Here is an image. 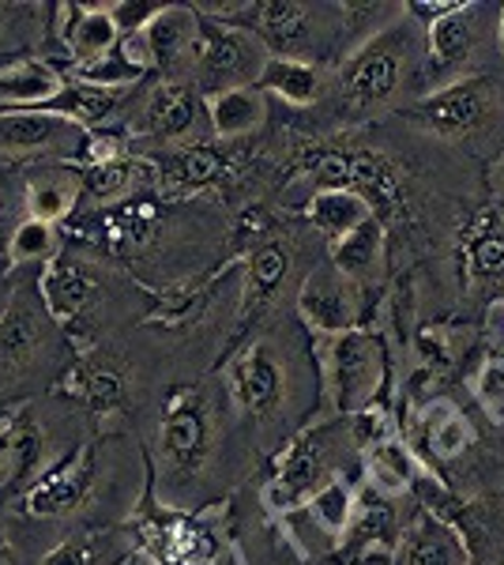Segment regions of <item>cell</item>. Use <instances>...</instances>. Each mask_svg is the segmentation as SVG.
Returning a JSON list of instances; mask_svg holds the SVG:
<instances>
[{
  "label": "cell",
  "mask_w": 504,
  "mask_h": 565,
  "mask_svg": "<svg viewBox=\"0 0 504 565\" xmlns=\"http://www.w3.org/2000/svg\"><path fill=\"white\" fill-rule=\"evenodd\" d=\"M87 148V132L50 109H0V154L12 159H76Z\"/></svg>",
  "instance_id": "30bf717a"
},
{
  "label": "cell",
  "mask_w": 504,
  "mask_h": 565,
  "mask_svg": "<svg viewBox=\"0 0 504 565\" xmlns=\"http://www.w3.org/2000/svg\"><path fill=\"white\" fill-rule=\"evenodd\" d=\"M384 264V223L377 215H369L362 226H354L346 238L332 242V268L339 276H346L354 287H365L369 279H377Z\"/></svg>",
  "instance_id": "f1b7e54d"
},
{
  "label": "cell",
  "mask_w": 504,
  "mask_h": 565,
  "mask_svg": "<svg viewBox=\"0 0 504 565\" xmlns=\"http://www.w3.org/2000/svg\"><path fill=\"white\" fill-rule=\"evenodd\" d=\"M61 72L42 57L0 65V109H45L61 95Z\"/></svg>",
  "instance_id": "cb8c5ba5"
},
{
  "label": "cell",
  "mask_w": 504,
  "mask_h": 565,
  "mask_svg": "<svg viewBox=\"0 0 504 565\" xmlns=\"http://www.w3.org/2000/svg\"><path fill=\"white\" fill-rule=\"evenodd\" d=\"M226 174V154L218 148H207V143H196V148H181L167 159V167H159V181L167 185V193L185 196V193H200L211 181H218Z\"/></svg>",
  "instance_id": "f546056e"
},
{
  "label": "cell",
  "mask_w": 504,
  "mask_h": 565,
  "mask_svg": "<svg viewBox=\"0 0 504 565\" xmlns=\"http://www.w3.org/2000/svg\"><path fill=\"white\" fill-rule=\"evenodd\" d=\"M223 381L237 412L260 426L275 423L282 407H287V359H279V351L268 340L242 343L226 359Z\"/></svg>",
  "instance_id": "52a82bcc"
},
{
  "label": "cell",
  "mask_w": 504,
  "mask_h": 565,
  "mask_svg": "<svg viewBox=\"0 0 504 565\" xmlns=\"http://www.w3.org/2000/svg\"><path fill=\"white\" fill-rule=\"evenodd\" d=\"M290 264H294V253L279 238H264L249 253V271H245V295H242V332L264 309L275 306L282 282L290 276Z\"/></svg>",
  "instance_id": "7402d4cb"
},
{
  "label": "cell",
  "mask_w": 504,
  "mask_h": 565,
  "mask_svg": "<svg viewBox=\"0 0 504 565\" xmlns=\"http://www.w3.org/2000/svg\"><path fill=\"white\" fill-rule=\"evenodd\" d=\"M460 260L474 287H497V282H504V215L497 207H482L467 223L460 238Z\"/></svg>",
  "instance_id": "44dd1931"
},
{
  "label": "cell",
  "mask_w": 504,
  "mask_h": 565,
  "mask_svg": "<svg viewBox=\"0 0 504 565\" xmlns=\"http://www.w3.org/2000/svg\"><path fill=\"white\" fill-rule=\"evenodd\" d=\"M474 445V430L467 423V415L448 399H433V404L421 407L418 423H415V445L410 449L418 452V460L433 463V460H455L463 457Z\"/></svg>",
  "instance_id": "ffe728a7"
},
{
  "label": "cell",
  "mask_w": 504,
  "mask_h": 565,
  "mask_svg": "<svg viewBox=\"0 0 504 565\" xmlns=\"http://www.w3.org/2000/svg\"><path fill=\"white\" fill-rule=\"evenodd\" d=\"M357 290L362 287H354L346 276H339L332 264L305 276L298 290V313L309 324V332H317V340L343 335L357 328V313H362V295Z\"/></svg>",
  "instance_id": "8fae6325"
},
{
  "label": "cell",
  "mask_w": 504,
  "mask_h": 565,
  "mask_svg": "<svg viewBox=\"0 0 504 565\" xmlns=\"http://www.w3.org/2000/svg\"><path fill=\"white\" fill-rule=\"evenodd\" d=\"M354 498H357V490L351 487V482L332 479L328 487H320L317 494L301 505V513L313 521V527L324 535L328 543L339 546L343 543L346 524H351V516H354Z\"/></svg>",
  "instance_id": "836d02e7"
},
{
  "label": "cell",
  "mask_w": 504,
  "mask_h": 565,
  "mask_svg": "<svg viewBox=\"0 0 504 565\" xmlns=\"http://www.w3.org/2000/svg\"><path fill=\"white\" fill-rule=\"evenodd\" d=\"M365 452V487H373L384 498L410 494L421 479H426V463L410 449L403 437H384V441L369 445Z\"/></svg>",
  "instance_id": "603a6c76"
},
{
  "label": "cell",
  "mask_w": 504,
  "mask_h": 565,
  "mask_svg": "<svg viewBox=\"0 0 504 565\" xmlns=\"http://www.w3.org/2000/svg\"><path fill=\"white\" fill-rule=\"evenodd\" d=\"M264 65H268V50H264V42L253 31L218 20L200 23V42L196 53H192L189 79L204 90V98L230 87H256Z\"/></svg>",
  "instance_id": "5b68a950"
},
{
  "label": "cell",
  "mask_w": 504,
  "mask_h": 565,
  "mask_svg": "<svg viewBox=\"0 0 504 565\" xmlns=\"http://www.w3.org/2000/svg\"><path fill=\"white\" fill-rule=\"evenodd\" d=\"M207 114V98L192 79H167L143 98L136 136L154 143H178L196 129V121Z\"/></svg>",
  "instance_id": "4fadbf2b"
},
{
  "label": "cell",
  "mask_w": 504,
  "mask_h": 565,
  "mask_svg": "<svg viewBox=\"0 0 504 565\" xmlns=\"http://www.w3.org/2000/svg\"><path fill=\"white\" fill-rule=\"evenodd\" d=\"M388 373L384 343L377 332L351 328L343 335L320 340V377H324V396L332 415L351 418L377 399Z\"/></svg>",
  "instance_id": "3957f363"
},
{
  "label": "cell",
  "mask_w": 504,
  "mask_h": 565,
  "mask_svg": "<svg viewBox=\"0 0 504 565\" xmlns=\"http://www.w3.org/2000/svg\"><path fill=\"white\" fill-rule=\"evenodd\" d=\"M95 490V445H79L53 468H45L39 482L26 490L31 516H72Z\"/></svg>",
  "instance_id": "7c38bea8"
},
{
  "label": "cell",
  "mask_w": 504,
  "mask_h": 565,
  "mask_svg": "<svg viewBox=\"0 0 504 565\" xmlns=\"http://www.w3.org/2000/svg\"><path fill=\"white\" fill-rule=\"evenodd\" d=\"M501 167H504V154H501Z\"/></svg>",
  "instance_id": "7bdbcfd3"
},
{
  "label": "cell",
  "mask_w": 504,
  "mask_h": 565,
  "mask_svg": "<svg viewBox=\"0 0 504 565\" xmlns=\"http://www.w3.org/2000/svg\"><path fill=\"white\" fill-rule=\"evenodd\" d=\"M53 12L61 15L57 31L72 57V68L95 65L121 45V26H117L109 4H57Z\"/></svg>",
  "instance_id": "ac0fdd59"
},
{
  "label": "cell",
  "mask_w": 504,
  "mask_h": 565,
  "mask_svg": "<svg viewBox=\"0 0 504 565\" xmlns=\"http://www.w3.org/2000/svg\"><path fill=\"white\" fill-rule=\"evenodd\" d=\"M482 4H463L460 0L455 12H448L426 26V65H421V76L429 79V90H441L455 84V79L474 76V61H479L482 50Z\"/></svg>",
  "instance_id": "ba28073f"
},
{
  "label": "cell",
  "mask_w": 504,
  "mask_h": 565,
  "mask_svg": "<svg viewBox=\"0 0 504 565\" xmlns=\"http://www.w3.org/2000/svg\"><path fill=\"white\" fill-rule=\"evenodd\" d=\"M471 565H497V562H474V558H471Z\"/></svg>",
  "instance_id": "b9f144b4"
},
{
  "label": "cell",
  "mask_w": 504,
  "mask_h": 565,
  "mask_svg": "<svg viewBox=\"0 0 504 565\" xmlns=\"http://www.w3.org/2000/svg\"><path fill=\"white\" fill-rule=\"evenodd\" d=\"M392 565H471V551L452 521H444L437 509H418L403 524Z\"/></svg>",
  "instance_id": "5bb4252c"
},
{
  "label": "cell",
  "mask_w": 504,
  "mask_h": 565,
  "mask_svg": "<svg viewBox=\"0 0 504 565\" xmlns=\"http://www.w3.org/2000/svg\"><path fill=\"white\" fill-rule=\"evenodd\" d=\"M200 12L189 4H167L151 15L143 26V42L151 53V72H167L178 79V72H192V53L200 42Z\"/></svg>",
  "instance_id": "e0dca14e"
},
{
  "label": "cell",
  "mask_w": 504,
  "mask_h": 565,
  "mask_svg": "<svg viewBox=\"0 0 504 565\" xmlns=\"http://www.w3.org/2000/svg\"><path fill=\"white\" fill-rule=\"evenodd\" d=\"M84 193L79 170L68 167H42L26 178V218L57 226L61 218L76 212V200Z\"/></svg>",
  "instance_id": "83f0119b"
},
{
  "label": "cell",
  "mask_w": 504,
  "mask_h": 565,
  "mask_svg": "<svg viewBox=\"0 0 504 565\" xmlns=\"http://www.w3.org/2000/svg\"><path fill=\"white\" fill-rule=\"evenodd\" d=\"M109 558H114V551H109L106 532H79L61 546H53L42 565H106Z\"/></svg>",
  "instance_id": "8d00e7d4"
},
{
  "label": "cell",
  "mask_w": 504,
  "mask_h": 565,
  "mask_svg": "<svg viewBox=\"0 0 504 565\" xmlns=\"http://www.w3.org/2000/svg\"><path fill=\"white\" fill-rule=\"evenodd\" d=\"M34 15H39V8L34 4H4L0 0V53L8 50V45H23L26 34L34 31Z\"/></svg>",
  "instance_id": "74e56055"
},
{
  "label": "cell",
  "mask_w": 504,
  "mask_h": 565,
  "mask_svg": "<svg viewBox=\"0 0 504 565\" xmlns=\"http://www.w3.org/2000/svg\"><path fill=\"white\" fill-rule=\"evenodd\" d=\"M39 298H42L45 313L53 317V324L72 328L90 306H95L98 276L79 257L61 253V257H53L45 264V271L39 279Z\"/></svg>",
  "instance_id": "9a60e30c"
},
{
  "label": "cell",
  "mask_w": 504,
  "mask_h": 565,
  "mask_svg": "<svg viewBox=\"0 0 504 565\" xmlns=\"http://www.w3.org/2000/svg\"><path fill=\"white\" fill-rule=\"evenodd\" d=\"M256 87H260L264 95H275L287 106L301 109V106H313L320 98V90H324V76H320V68L309 65V61L268 57V65H264Z\"/></svg>",
  "instance_id": "1f68e13d"
},
{
  "label": "cell",
  "mask_w": 504,
  "mask_h": 565,
  "mask_svg": "<svg viewBox=\"0 0 504 565\" xmlns=\"http://www.w3.org/2000/svg\"><path fill=\"white\" fill-rule=\"evenodd\" d=\"M497 53H501V61H504V4L497 8Z\"/></svg>",
  "instance_id": "ab89813d"
},
{
  "label": "cell",
  "mask_w": 504,
  "mask_h": 565,
  "mask_svg": "<svg viewBox=\"0 0 504 565\" xmlns=\"http://www.w3.org/2000/svg\"><path fill=\"white\" fill-rule=\"evenodd\" d=\"M399 516H396V505L392 498L377 494L373 487H365V494L354 498V516L343 532V543H339V554L346 558H365L373 551H396L399 543Z\"/></svg>",
  "instance_id": "d6986e66"
},
{
  "label": "cell",
  "mask_w": 504,
  "mask_h": 565,
  "mask_svg": "<svg viewBox=\"0 0 504 565\" xmlns=\"http://www.w3.org/2000/svg\"><path fill=\"white\" fill-rule=\"evenodd\" d=\"M57 257V231L39 218H23L12 234H8V264L23 268V264H50Z\"/></svg>",
  "instance_id": "d590c367"
},
{
  "label": "cell",
  "mask_w": 504,
  "mask_h": 565,
  "mask_svg": "<svg viewBox=\"0 0 504 565\" xmlns=\"http://www.w3.org/2000/svg\"><path fill=\"white\" fill-rule=\"evenodd\" d=\"M407 117L426 129L429 136L455 143H474L485 132H493L501 117V87L493 76H467L455 79L441 90L421 95L415 106L407 109Z\"/></svg>",
  "instance_id": "277c9868"
},
{
  "label": "cell",
  "mask_w": 504,
  "mask_h": 565,
  "mask_svg": "<svg viewBox=\"0 0 504 565\" xmlns=\"http://www.w3.org/2000/svg\"><path fill=\"white\" fill-rule=\"evenodd\" d=\"M0 245H4V218H0Z\"/></svg>",
  "instance_id": "60d3db41"
},
{
  "label": "cell",
  "mask_w": 504,
  "mask_h": 565,
  "mask_svg": "<svg viewBox=\"0 0 504 565\" xmlns=\"http://www.w3.org/2000/svg\"><path fill=\"white\" fill-rule=\"evenodd\" d=\"M0 565H15V551H12V543L0 535Z\"/></svg>",
  "instance_id": "f35d334b"
},
{
  "label": "cell",
  "mask_w": 504,
  "mask_h": 565,
  "mask_svg": "<svg viewBox=\"0 0 504 565\" xmlns=\"http://www.w3.org/2000/svg\"><path fill=\"white\" fill-rule=\"evenodd\" d=\"M305 215L328 242H339V238H346L354 226H362L365 218L373 215V207L365 204L362 193H354V189L328 185V189H320L313 200H309Z\"/></svg>",
  "instance_id": "4dcf8cb0"
},
{
  "label": "cell",
  "mask_w": 504,
  "mask_h": 565,
  "mask_svg": "<svg viewBox=\"0 0 504 565\" xmlns=\"http://www.w3.org/2000/svg\"><path fill=\"white\" fill-rule=\"evenodd\" d=\"M211 540L204 527L189 524V521H173L154 532V554H159V562L167 565H204L211 558Z\"/></svg>",
  "instance_id": "e575fe53"
},
{
  "label": "cell",
  "mask_w": 504,
  "mask_h": 565,
  "mask_svg": "<svg viewBox=\"0 0 504 565\" xmlns=\"http://www.w3.org/2000/svg\"><path fill=\"white\" fill-rule=\"evenodd\" d=\"M53 317L45 313L34 290H15L0 313V385L20 381L23 373L42 366V354L53 351Z\"/></svg>",
  "instance_id": "9c48e42d"
},
{
  "label": "cell",
  "mask_w": 504,
  "mask_h": 565,
  "mask_svg": "<svg viewBox=\"0 0 504 565\" xmlns=\"http://www.w3.org/2000/svg\"><path fill=\"white\" fill-rule=\"evenodd\" d=\"M426 65V34L403 8V15L369 42L354 45V53L343 61L335 84L339 98L351 109H377L407 87L410 76H418Z\"/></svg>",
  "instance_id": "6da1fadb"
},
{
  "label": "cell",
  "mask_w": 504,
  "mask_h": 565,
  "mask_svg": "<svg viewBox=\"0 0 504 565\" xmlns=\"http://www.w3.org/2000/svg\"><path fill=\"white\" fill-rule=\"evenodd\" d=\"M211 437H215V412H211L204 388H173L167 407H162L159 430H154V452H159L162 468L173 479L196 476L211 457Z\"/></svg>",
  "instance_id": "8992f818"
},
{
  "label": "cell",
  "mask_w": 504,
  "mask_h": 565,
  "mask_svg": "<svg viewBox=\"0 0 504 565\" xmlns=\"http://www.w3.org/2000/svg\"><path fill=\"white\" fill-rule=\"evenodd\" d=\"M268 117V98L260 87H230L207 95V125L223 143L245 140L264 125Z\"/></svg>",
  "instance_id": "484cf974"
},
{
  "label": "cell",
  "mask_w": 504,
  "mask_h": 565,
  "mask_svg": "<svg viewBox=\"0 0 504 565\" xmlns=\"http://www.w3.org/2000/svg\"><path fill=\"white\" fill-rule=\"evenodd\" d=\"M128 98H132V87H98V84H84V79H64L61 95L45 109L68 117L84 132H98L109 117L121 114Z\"/></svg>",
  "instance_id": "d4e9b609"
},
{
  "label": "cell",
  "mask_w": 504,
  "mask_h": 565,
  "mask_svg": "<svg viewBox=\"0 0 504 565\" xmlns=\"http://www.w3.org/2000/svg\"><path fill=\"white\" fill-rule=\"evenodd\" d=\"M343 437H351V418L343 415L305 426L275 460L271 479L264 487V505L282 516L290 509H301L320 487L339 479L335 468L343 457Z\"/></svg>",
  "instance_id": "7a4b0ae2"
},
{
  "label": "cell",
  "mask_w": 504,
  "mask_h": 565,
  "mask_svg": "<svg viewBox=\"0 0 504 565\" xmlns=\"http://www.w3.org/2000/svg\"><path fill=\"white\" fill-rule=\"evenodd\" d=\"M61 388L68 392L72 399H79V404H84L87 412H95V415L117 412V407H121V399H125L121 377H117L114 370L90 362V359L72 362L68 373H64V385Z\"/></svg>",
  "instance_id": "d6a6232c"
},
{
  "label": "cell",
  "mask_w": 504,
  "mask_h": 565,
  "mask_svg": "<svg viewBox=\"0 0 504 565\" xmlns=\"http://www.w3.org/2000/svg\"><path fill=\"white\" fill-rule=\"evenodd\" d=\"M154 174L159 167L151 162L136 159V154H117V159H106V162H90V167L79 170L84 178V193L98 204H121V200L136 196L140 189L154 185Z\"/></svg>",
  "instance_id": "4316f807"
},
{
  "label": "cell",
  "mask_w": 504,
  "mask_h": 565,
  "mask_svg": "<svg viewBox=\"0 0 504 565\" xmlns=\"http://www.w3.org/2000/svg\"><path fill=\"white\" fill-rule=\"evenodd\" d=\"M42 430L26 407L0 412V494L8 490H31L45 471L42 463Z\"/></svg>",
  "instance_id": "2e32d148"
}]
</instances>
